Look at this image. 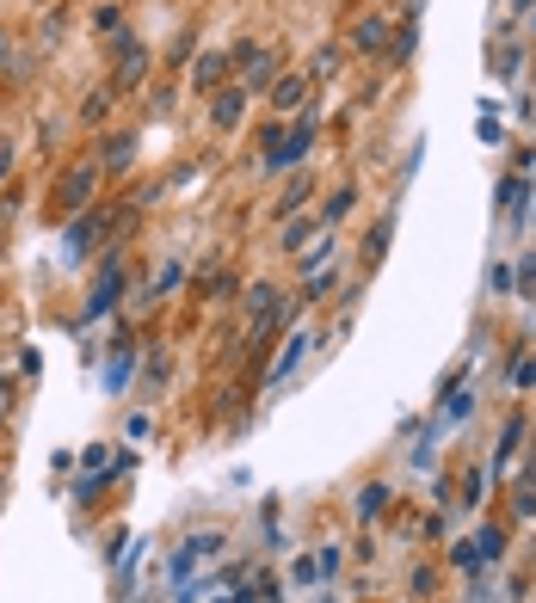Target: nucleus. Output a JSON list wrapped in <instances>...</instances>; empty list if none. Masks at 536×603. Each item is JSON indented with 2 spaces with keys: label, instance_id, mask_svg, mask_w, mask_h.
<instances>
[{
  "label": "nucleus",
  "instance_id": "nucleus-1",
  "mask_svg": "<svg viewBox=\"0 0 536 603\" xmlns=\"http://www.w3.org/2000/svg\"><path fill=\"white\" fill-rule=\"evenodd\" d=\"M308 142H315V118H302L296 129H266V166L271 173H284V166H296L302 154H308Z\"/></svg>",
  "mask_w": 536,
  "mask_h": 603
},
{
  "label": "nucleus",
  "instance_id": "nucleus-10",
  "mask_svg": "<svg viewBox=\"0 0 536 603\" xmlns=\"http://www.w3.org/2000/svg\"><path fill=\"white\" fill-rule=\"evenodd\" d=\"M130 160H136V135H130V129H118V135L105 142V166H112V173H124Z\"/></svg>",
  "mask_w": 536,
  "mask_h": 603
},
{
  "label": "nucleus",
  "instance_id": "nucleus-25",
  "mask_svg": "<svg viewBox=\"0 0 536 603\" xmlns=\"http://www.w3.org/2000/svg\"><path fill=\"white\" fill-rule=\"evenodd\" d=\"M518 290H524V296H531V290H536V252H531V259H524V271H518Z\"/></svg>",
  "mask_w": 536,
  "mask_h": 603
},
{
  "label": "nucleus",
  "instance_id": "nucleus-7",
  "mask_svg": "<svg viewBox=\"0 0 536 603\" xmlns=\"http://www.w3.org/2000/svg\"><path fill=\"white\" fill-rule=\"evenodd\" d=\"M142 68H148L142 43H136V37H118V87H136V81H142Z\"/></svg>",
  "mask_w": 536,
  "mask_h": 603
},
{
  "label": "nucleus",
  "instance_id": "nucleus-13",
  "mask_svg": "<svg viewBox=\"0 0 536 603\" xmlns=\"http://www.w3.org/2000/svg\"><path fill=\"white\" fill-rule=\"evenodd\" d=\"M389 235H395V216H383V222L370 228V241H364V265H383V252H389Z\"/></svg>",
  "mask_w": 536,
  "mask_h": 603
},
{
  "label": "nucleus",
  "instance_id": "nucleus-16",
  "mask_svg": "<svg viewBox=\"0 0 536 603\" xmlns=\"http://www.w3.org/2000/svg\"><path fill=\"white\" fill-rule=\"evenodd\" d=\"M352 204H358V185H339V191L327 197V210H321V222H339V216H346Z\"/></svg>",
  "mask_w": 536,
  "mask_h": 603
},
{
  "label": "nucleus",
  "instance_id": "nucleus-23",
  "mask_svg": "<svg viewBox=\"0 0 536 603\" xmlns=\"http://www.w3.org/2000/svg\"><path fill=\"white\" fill-rule=\"evenodd\" d=\"M308 241V222H290V228H284V246H290V252H296V246Z\"/></svg>",
  "mask_w": 536,
  "mask_h": 603
},
{
  "label": "nucleus",
  "instance_id": "nucleus-14",
  "mask_svg": "<svg viewBox=\"0 0 536 603\" xmlns=\"http://www.w3.org/2000/svg\"><path fill=\"white\" fill-rule=\"evenodd\" d=\"M308 191H315L308 179H290V185H284V197H277V216H296V210L308 204Z\"/></svg>",
  "mask_w": 536,
  "mask_h": 603
},
{
  "label": "nucleus",
  "instance_id": "nucleus-3",
  "mask_svg": "<svg viewBox=\"0 0 536 603\" xmlns=\"http://www.w3.org/2000/svg\"><path fill=\"white\" fill-rule=\"evenodd\" d=\"M308 105V74H277L271 81V112H302Z\"/></svg>",
  "mask_w": 536,
  "mask_h": 603
},
{
  "label": "nucleus",
  "instance_id": "nucleus-11",
  "mask_svg": "<svg viewBox=\"0 0 536 603\" xmlns=\"http://www.w3.org/2000/svg\"><path fill=\"white\" fill-rule=\"evenodd\" d=\"M222 74H229V56H204V62L191 68V87L210 93V87H222Z\"/></svg>",
  "mask_w": 536,
  "mask_h": 603
},
{
  "label": "nucleus",
  "instance_id": "nucleus-21",
  "mask_svg": "<svg viewBox=\"0 0 536 603\" xmlns=\"http://www.w3.org/2000/svg\"><path fill=\"white\" fill-rule=\"evenodd\" d=\"M481 486H487V475H481V468H469V475H462V492H469L462 505H481Z\"/></svg>",
  "mask_w": 536,
  "mask_h": 603
},
{
  "label": "nucleus",
  "instance_id": "nucleus-17",
  "mask_svg": "<svg viewBox=\"0 0 536 603\" xmlns=\"http://www.w3.org/2000/svg\"><path fill=\"white\" fill-rule=\"evenodd\" d=\"M302 352H308V339H302V333H296V339H290V345H284V358H277V369H271V382H284V375H290V369H296V363H302Z\"/></svg>",
  "mask_w": 536,
  "mask_h": 603
},
{
  "label": "nucleus",
  "instance_id": "nucleus-26",
  "mask_svg": "<svg viewBox=\"0 0 536 603\" xmlns=\"http://www.w3.org/2000/svg\"><path fill=\"white\" fill-rule=\"evenodd\" d=\"M0 413H12V382L0 375Z\"/></svg>",
  "mask_w": 536,
  "mask_h": 603
},
{
  "label": "nucleus",
  "instance_id": "nucleus-22",
  "mask_svg": "<svg viewBox=\"0 0 536 603\" xmlns=\"http://www.w3.org/2000/svg\"><path fill=\"white\" fill-rule=\"evenodd\" d=\"M327 252H333V246H327V241L315 246V252H302V271H321V265H327Z\"/></svg>",
  "mask_w": 536,
  "mask_h": 603
},
{
  "label": "nucleus",
  "instance_id": "nucleus-15",
  "mask_svg": "<svg viewBox=\"0 0 536 603\" xmlns=\"http://www.w3.org/2000/svg\"><path fill=\"white\" fill-rule=\"evenodd\" d=\"M518 197H524V179H500V216L518 222Z\"/></svg>",
  "mask_w": 536,
  "mask_h": 603
},
{
  "label": "nucleus",
  "instance_id": "nucleus-18",
  "mask_svg": "<svg viewBox=\"0 0 536 603\" xmlns=\"http://www.w3.org/2000/svg\"><path fill=\"white\" fill-rule=\"evenodd\" d=\"M506 554V530H481V542H475V560H500Z\"/></svg>",
  "mask_w": 536,
  "mask_h": 603
},
{
  "label": "nucleus",
  "instance_id": "nucleus-9",
  "mask_svg": "<svg viewBox=\"0 0 536 603\" xmlns=\"http://www.w3.org/2000/svg\"><path fill=\"white\" fill-rule=\"evenodd\" d=\"M93 235H99V216H81V222L68 228V252H62V259H68V265H81V259H87V246H93Z\"/></svg>",
  "mask_w": 536,
  "mask_h": 603
},
{
  "label": "nucleus",
  "instance_id": "nucleus-20",
  "mask_svg": "<svg viewBox=\"0 0 536 603\" xmlns=\"http://www.w3.org/2000/svg\"><path fill=\"white\" fill-rule=\"evenodd\" d=\"M518 437H524V419H512V425H506V450L493 456V468H506V462H512V450H518Z\"/></svg>",
  "mask_w": 536,
  "mask_h": 603
},
{
  "label": "nucleus",
  "instance_id": "nucleus-8",
  "mask_svg": "<svg viewBox=\"0 0 536 603\" xmlns=\"http://www.w3.org/2000/svg\"><path fill=\"white\" fill-rule=\"evenodd\" d=\"M352 43H358L364 56H377V50L389 43V19H383V12H370V19H364V25L352 31Z\"/></svg>",
  "mask_w": 536,
  "mask_h": 603
},
{
  "label": "nucleus",
  "instance_id": "nucleus-27",
  "mask_svg": "<svg viewBox=\"0 0 536 603\" xmlns=\"http://www.w3.org/2000/svg\"><path fill=\"white\" fill-rule=\"evenodd\" d=\"M518 382H524V388H536V358L524 363V369H518Z\"/></svg>",
  "mask_w": 536,
  "mask_h": 603
},
{
  "label": "nucleus",
  "instance_id": "nucleus-6",
  "mask_svg": "<svg viewBox=\"0 0 536 603\" xmlns=\"http://www.w3.org/2000/svg\"><path fill=\"white\" fill-rule=\"evenodd\" d=\"M241 112H247V87H222V93H216V112H210V123H216V129H235V123H241Z\"/></svg>",
  "mask_w": 536,
  "mask_h": 603
},
{
  "label": "nucleus",
  "instance_id": "nucleus-12",
  "mask_svg": "<svg viewBox=\"0 0 536 603\" xmlns=\"http://www.w3.org/2000/svg\"><path fill=\"white\" fill-rule=\"evenodd\" d=\"M383 511H389V486H383V481H370L364 492H358V517L370 523V517H383Z\"/></svg>",
  "mask_w": 536,
  "mask_h": 603
},
{
  "label": "nucleus",
  "instance_id": "nucleus-24",
  "mask_svg": "<svg viewBox=\"0 0 536 603\" xmlns=\"http://www.w3.org/2000/svg\"><path fill=\"white\" fill-rule=\"evenodd\" d=\"M124 375H130V352H118V358H112V388H124Z\"/></svg>",
  "mask_w": 536,
  "mask_h": 603
},
{
  "label": "nucleus",
  "instance_id": "nucleus-2",
  "mask_svg": "<svg viewBox=\"0 0 536 603\" xmlns=\"http://www.w3.org/2000/svg\"><path fill=\"white\" fill-rule=\"evenodd\" d=\"M93 191H99V160H87V166H74V173L62 179V191H56V210H62V216H81V210L93 204Z\"/></svg>",
  "mask_w": 536,
  "mask_h": 603
},
{
  "label": "nucleus",
  "instance_id": "nucleus-19",
  "mask_svg": "<svg viewBox=\"0 0 536 603\" xmlns=\"http://www.w3.org/2000/svg\"><path fill=\"white\" fill-rule=\"evenodd\" d=\"M81 118H87V123H105V118H112V93H87Z\"/></svg>",
  "mask_w": 536,
  "mask_h": 603
},
{
  "label": "nucleus",
  "instance_id": "nucleus-5",
  "mask_svg": "<svg viewBox=\"0 0 536 603\" xmlns=\"http://www.w3.org/2000/svg\"><path fill=\"white\" fill-rule=\"evenodd\" d=\"M118 290H124V265H118V259H105V277L93 283V296H87V314H105V308L118 302Z\"/></svg>",
  "mask_w": 536,
  "mask_h": 603
},
{
  "label": "nucleus",
  "instance_id": "nucleus-28",
  "mask_svg": "<svg viewBox=\"0 0 536 603\" xmlns=\"http://www.w3.org/2000/svg\"><path fill=\"white\" fill-rule=\"evenodd\" d=\"M6 173H12V148L0 142V179H6Z\"/></svg>",
  "mask_w": 536,
  "mask_h": 603
},
{
  "label": "nucleus",
  "instance_id": "nucleus-29",
  "mask_svg": "<svg viewBox=\"0 0 536 603\" xmlns=\"http://www.w3.org/2000/svg\"><path fill=\"white\" fill-rule=\"evenodd\" d=\"M6 56H12V37H0V68H6Z\"/></svg>",
  "mask_w": 536,
  "mask_h": 603
},
{
  "label": "nucleus",
  "instance_id": "nucleus-4",
  "mask_svg": "<svg viewBox=\"0 0 536 603\" xmlns=\"http://www.w3.org/2000/svg\"><path fill=\"white\" fill-rule=\"evenodd\" d=\"M241 74H247V93H260V87H271L284 74V56L277 50H253V62H241Z\"/></svg>",
  "mask_w": 536,
  "mask_h": 603
}]
</instances>
